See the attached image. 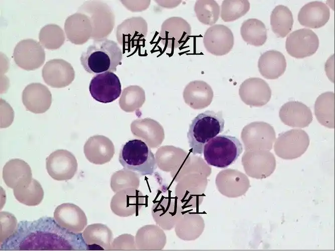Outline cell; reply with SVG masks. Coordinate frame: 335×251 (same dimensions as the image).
Masks as SVG:
<instances>
[{"label": "cell", "instance_id": "obj_21", "mask_svg": "<svg viewBox=\"0 0 335 251\" xmlns=\"http://www.w3.org/2000/svg\"><path fill=\"white\" fill-rule=\"evenodd\" d=\"M329 17L327 6L321 2L314 1L302 7L298 14V20L303 26L317 29L324 26Z\"/></svg>", "mask_w": 335, "mask_h": 251}, {"label": "cell", "instance_id": "obj_25", "mask_svg": "<svg viewBox=\"0 0 335 251\" xmlns=\"http://www.w3.org/2000/svg\"><path fill=\"white\" fill-rule=\"evenodd\" d=\"M183 96L186 102L195 109L205 107L211 103L213 91L210 86L202 81H194L187 85Z\"/></svg>", "mask_w": 335, "mask_h": 251}, {"label": "cell", "instance_id": "obj_5", "mask_svg": "<svg viewBox=\"0 0 335 251\" xmlns=\"http://www.w3.org/2000/svg\"><path fill=\"white\" fill-rule=\"evenodd\" d=\"M309 144V136L304 131L292 129L279 136L274 145V151L280 158L293 159L302 155Z\"/></svg>", "mask_w": 335, "mask_h": 251}, {"label": "cell", "instance_id": "obj_32", "mask_svg": "<svg viewBox=\"0 0 335 251\" xmlns=\"http://www.w3.org/2000/svg\"><path fill=\"white\" fill-rule=\"evenodd\" d=\"M16 199L20 203L27 206L39 204L44 197V191L40 183L33 179L26 187L13 189Z\"/></svg>", "mask_w": 335, "mask_h": 251}, {"label": "cell", "instance_id": "obj_23", "mask_svg": "<svg viewBox=\"0 0 335 251\" xmlns=\"http://www.w3.org/2000/svg\"><path fill=\"white\" fill-rule=\"evenodd\" d=\"M82 236L87 249L110 250L113 234L105 224H90L84 229Z\"/></svg>", "mask_w": 335, "mask_h": 251}, {"label": "cell", "instance_id": "obj_4", "mask_svg": "<svg viewBox=\"0 0 335 251\" xmlns=\"http://www.w3.org/2000/svg\"><path fill=\"white\" fill-rule=\"evenodd\" d=\"M242 151V145L238 138L220 135L205 144L203 154L208 165L224 168L235 163Z\"/></svg>", "mask_w": 335, "mask_h": 251}, {"label": "cell", "instance_id": "obj_15", "mask_svg": "<svg viewBox=\"0 0 335 251\" xmlns=\"http://www.w3.org/2000/svg\"><path fill=\"white\" fill-rule=\"evenodd\" d=\"M239 95L246 104L262 106L267 104L271 97V90L268 84L259 78H250L240 85Z\"/></svg>", "mask_w": 335, "mask_h": 251}, {"label": "cell", "instance_id": "obj_26", "mask_svg": "<svg viewBox=\"0 0 335 251\" xmlns=\"http://www.w3.org/2000/svg\"><path fill=\"white\" fill-rule=\"evenodd\" d=\"M181 208L173 200L164 199L155 203L152 213L156 223L165 229L173 227L180 213Z\"/></svg>", "mask_w": 335, "mask_h": 251}, {"label": "cell", "instance_id": "obj_11", "mask_svg": "<svg viewBox=\"0 0 335 251\" xmlns=\"http://www.w3.org/2000/svg\"><path fill=\"white\" fill-rule=\"evenodd\" d=\"M144 202V196L141 191L129 188L116 192L111 198L110 207L115 214L126 217L138 212Z\"/></svg>", "mask_w": 335, "mask_h": 251}, {"label": "cell", "instance_id": "obj_31", "mask_svg": "<svg viewBox=\"0 0 335 251\" xmlns=\"http://www.w3.org/2000/svg\"><path fill=\"white\" fill-rule=\"evenodd\" d=\"M253 159H249V166L253 169L254 175L258 178H264L270 176L274 171L276 161L274 155L268 151H263L254 154Z\"/></svg>", "mask_w": 335, "mask_h": 251}, {"label": "cell", "instance_id": "obj_38", "mask_svg": "<svg viewBox=\"0 0 335 251\" xmlns=\"http://www.w3.org/2000/svg\"><path fill=\"white\" fill-rule=\"evenodd\" d=\"M110 250H137L135 237L130 234H122L112 241Z\"/></svg>", "mask_w": 335, "mask_h": 251}, {"label": "cell", "instance_id": "obj_27", "mask_svg": "<svg viewBox=\"0 0 335 251\" xmlns=\"http://www.w3.org/2000/svg\"><path fill=\"white\" fill-rule=\"evenodd\" d=\"M314 113L321 124L328 128H334V92L327 91L318 96L314 104Z\"/></svg>", "mask_w": 335, "mask_h": 251}, {"label": "cell", "instance_id": "obj_3", "mask_svg": "<svg viewBox=\"0 0 335 251\" xmlns=\"http://www.w3.org/2000/svg\"><path fill=\"white\" fill-rule=\"evenodd\" d=\"M119 160L125 169L141 176L152 175L157 168L155 156L143 141L130 140L122 147Z\"/></svg>", "mask_w": 335, "mask_h": 251}, {"label": "cell", "instance_id": "obj_35", "mask_svg": "<svg viewBox=\"0 0 335 251\" xmlns=\"http://www.w3.org/2000/svg\"><path fill=\"white\" fill-rule=\"evenodd\" d=\"M44 28L48 32V33L42 29L39 36V39L42 44L47 41V40H48V42L44 47L48 49H51V41H53L54 49L59 48V46L55 42V40L61 46L64 42V39L55 38V37H64V33L62 29L56 25H52V30H49L48 26H45Z\"/></svg>", "mask_w": 335, "mask_h": 251}, {"label": "cell", "instance_id": "obj_16", "mask_svg": "<svg viewBox=\"0 0 335 251\" xmlns=\"http://www.w3.org/2000/svg\"><path fill=\"white\" fill-rule=\"evenodd\" d=\"M148 26L146 21L140 17H133L125 20L117 28V37L119 44L127 47L138 45L147 36Z\"/></svg>", "mask_w": 335, "mask_h": 251}, {"label": "cell", "instance_id": "obj_13", "mask_svg": "<svg viewBox=\"0 0 335 251\" xmlns=\"http://www.w3.org/2000/svg\"><path fill=\"white\" fill-rule=\"evenodd\" d=\"M42 73L45 82L54 88H62L69 85L75 76L71 65L61 59H52L47 62L43 68Z\"/></svg>", "mask_w": 335, "mask_h": 251}, {"label": "cell", "instance_id": "obj_22", "mask_svg": "<svg viewBox=\"0 0 335 251\" xmlns=\"http://www.w3.org/2000/svg\"><path fill=\"white\" fill-rule=\"evenodd\" d=\"M87 159L93 164H103L109 162L114 153V146L107 138L96 136L89 138L84 146Z\"/></svg>", "mask_w": 335, "mask_h": 251}, {"label": "cell", "instance_id": "obj_34", "mask_svg": "<svg viewBox=\"0 0 335 251\" xmlns=\"http://www.w3.org/2000/svg\"><path fill=\"white\" fill-rule=\"evenodd\" d=\"M250 4L247 0H226L222 2L220 17L226 22L234 21L249 11Z\"/></svg>", "mask_w": 335, "mask_h": 251}, {"label": "cell", "instance_id": "obj_14", "mask_svg": "<svg viewBox=\"0 0 335 251\" xmlns=\"http://www.w3.org/2000/svg\"><path fill=\"white\" fill-rule=\"evenodd\" d=\"M54 218L61 227L74 233L82 231L87 223L84 212L70 203L58 206L54 212Z\"/></svg>", "mask_w": 335, "mask_h": 251}, {"label": "cell", "instance_id": "obj_7", "mask_svg": "<svg viewBox=\"0 0 335 251\" xmlns=\"http://www.w3.org/2000/svg\"><path fill=\"white\" fill-rule=\"evenodd\" d=\"M316 34L310 29L302 28L292 32L287 37L285 48L288 53L296 58L314 54L319 46Z\"/></svg>", "mask_w": 335, "mask_h": 251}, {"label": "cell", "instance_id": "obj_6", "mask_svg": "<svg viewBox=\"0 0 335 251\" xmlns=\"http://www.w3.org/2000/svg\"><path fill=\"white\" fill-rule=\"evenodd\" d=\"M89 90L91 96L98 102L106 103L118 98L122 91L120 80L112 72L94 75L90 81Z\"/></svg>", "mask_w": 335, "mask_h": 251}, {"label": "cell", "instance_id": "obj_17", "mask_svg": "<svg viewBox=\"0 0 335 251\" xmlns=\"http://www.w3.org/2000/svg\"><path fill=\"white\" fill-rule=\"evenodd\" d=\"M22 101L27 110L35 113H42L50 107L52 95L45 85L32 83L23 90Z\"/></svg>", "mask_w": 335, "mask_h": 251}, {"label": "cell", "instance_id": "obj_20", "mask_svg": "<svg viewBox=\"0 0 335 251\" xmlns=\"http://www.w3.org/2000/svg\"><path fill=\"white\" fill-rule=\"evenodd\" d=\"M279 117L285 124L300 128L308 127L313 119L310 108L296 101H290L284 104L280 109Z\"/></svg>", "mask_w": 335, "mask_h": 251}, {"label": "cell", "instance_id": "obj_28", "mask_svg": "<svg viewBox=\"0 0 335 251\" xmlns=\"http://www.w3.org/2000/svg\"><path fill=\"white\" fill-rule=\"evenodd\" d=\"M240 32L244 41L255 46H262L267 39L265 24L257 19H249L245 21L242 24Z\"/></svg>", "mask_w": 335, "mask_h": 251}, {"label": "cell", "instance_id": "obj_12", "mask_svg": "<svg viewBox=\"0 0 335 251\" xmlns=\"http://www.w3.org/2000/svg\"><path fill=\"white\" fill-rule=\"evenodd\" d=\"M204 46L209 53L215 56L228 54L234 43L233 34L224 25H213L207 29L203 36Z\"/></svg>", "mask_w": 335, "mask_h": 251}, {"label": "cell", "instance_id": "obj_24", "mask_svg": "<svg viewBox=\"0 0 335 251\" xmlns=\"http://www.w3.org/2000/svg\"><path fill=\"white\" fill-rule=\"evenodd\" d=\"M286 65L284 55L276 50H269L263 53L258 64L259 72L268 79H275L283 75Z\"/></svg>", "mask_w": 335, "mask_h": 251}, {"label": "cell", "instance_id": "obj_29", "mask_svg": "<svg viewBox=\"0 0 335 251\" xmlns=\"http://www.w3.org/2000/svg\"><path fill=\"white\" fill-rule=\"evenodd\" d=\"M137 250H150L163 246L164 238L162 232L154 225H145L140 228L135 236Z\"/></svg>", "mask_w": 335, "mask_h": 251}, {"label": "cell", "instance_id": "obj_1", "mask_svg": "<svg viewBox=\"0 0 335 251\" xmlns=\"http://www.w3.org/2000/svg\"><path fill=\"white\" fill-rule=\"evenodd\" d=\"M122 50L114 41L106 38L94 40L80 60L84 69L89 73L99 74L115 72L122 64Z\"/></svg>", "mask_w": 335, "mask_h": 251}, {"label": "cell", "instance_id": "obj_2", "mask_svg": "<svg viewBox=\"0 0 335 251\" xmlns=\"http://www.w3.org/2000/svg\"><path fill=\"white\" fill-rule=\"evenodd\" d=\"M225 120L221 111L206 110L198 114L189 126L187 139L194 155L203 153L206 143L222 132Z\"/></svg>", "mask_w": 335, "mask_h": 251}, {"label": "cell", "instance_id": "obj_36", "mask_svg": "<svg viewBox=\"0 0 335 251\" xmlns=\"http://www.w3.org/2000/svg\"><path fill=\"white\" fill-rule=\"evenodd\" d=\"M140 181L137 176L134 178H124L121 172L115 173L110 180V187L115 193L129 188L138 189Z\"/></svg>", "mask_w": 335, "mask_h": 251}, {"label": "cell", "instance_id": "obj_30", "mask_svg": "<svg viewBox=\"0 0 335 251\" xmlns=\"http://www.w3.org/2000/svg\"><path fill=\"white\" fill-rule=\"evenodd\" d=\"M270 24L273 32L277 37H286L293 27V18L291 11L286 6H276L271 14Z\"/></svg>", "mask_w": 335, "mask_h": 251}, {"label": "cell", "instance_id": "obj_33", "mask_svg": "<svg viewBox=\"0 0 335 251\" xmlns=\"http://www.w3.org/2000/svg\"><path fill=\"white\" fill-rule=\"evenodd\" d=\"M194 9L197 19L204 25L212 26L219 18L220 7L215 1H197Z\"/></svg>", "mask_w": 335, "mask_h": 251}, {"label": "cell", "instance_id": "obj_37", "mask_svg": "<svg viewBox=\"0 0 335 251\" xmlns=\"http://www.w3.org/2000/svg\"><path fill=\"white\" fill-rule=\"evenodd\" d=\"M17 226V220L12 213L1 212V243L4 242L15 232Z\"/></svg>", "mask_w": 335, "mask_h": 251}, {"label": "cell", "instance_id": "obj_18", "mask_svg": "<svg viewBox=\"0 0 335 251\" xmlns=\"http://www.w3.org/2000/svg\"><path fill=\"white\" fill-rule=\"evenodd\" d=\"M242 136L246 144L269 150L272 149L276 138L273 127L263 121L247 125L244 128Z\"/></svg>", "mask_w": 335, "mask_h": 251}, {"label": "cell", "instance_id": "obj_9", "mask_svg": "<svg viewBox=\"0 0 335 251\" xmlns=\"http://www.w3.org/2000/svg\"><path fill=\"white\" fill-rule=\"evenodd\" d=\"M13 55L17 65L26 70L39 68L45 59L44 49L38 42L33 39L23 40L19 42Z\"/></svg>", "mask_w": 335, "mask_h": 251}, {"label": "cell", "instance_id": "obj_10", "mask_svg": "<svg viewBox=\"0 0 335 251\" xmlns=\"http://www.w3.org/2000/svg\"><path fill=\"white\" fill-rule=\"evenodd\" d=\"M191 35V26L185 20L179 17H172L163 23L160 37L164 46L175 49L184 44Z\"/></svg>", "mask_w": 335, "mask_h": 251}, {"label": "cell", "instance_id": "obj_8", "mask_svg": "<svg viewBox=\"0 0 335 251\" xmlns=\"http://www.w3.org/2000/svg\"><path fill=\"white\" fill-rule=\"evenodd\" d=\"M46 169L49 175L58 181L72 179L77 170L75 156L66 150H57L46 159Z\"/></svg>", "mask_w": 335, "mask_h": 251}, {"label": "cell", "instance_id": "obj_19", "mask_svg": "<svg viewBox=\"0 0 335 251\" xmlns=\"http://www.w3.org/2000/svg\"><path fill=\"white\" fill-rule=\"evenodd\" d=\"M31 169L23 160L13 159L5 165L3 178L6 185L13 189L24 188L31 182Z\"/></svg>", "mask_w": 335, "mask_h": 251}]
</instances>
